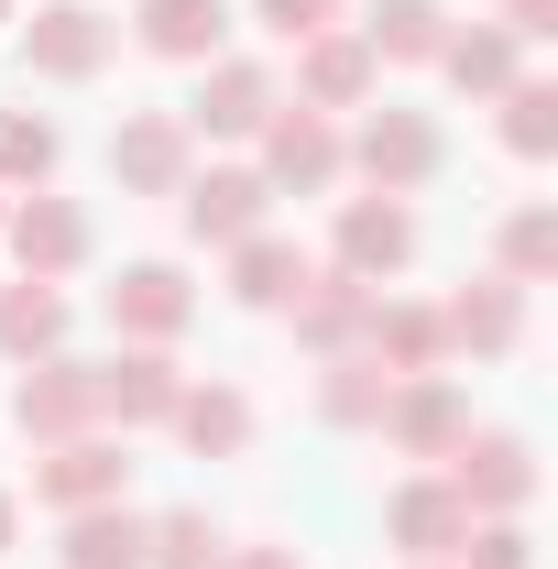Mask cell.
<instances>
[{
	"label": "cell",
	"mask_w": 558,
	"mask_h": 569,
	"mask_svg": "<svg viewBox=\"0 0 558 569\" xmlns=\"http://www.w3.org/2000/svg\"><path fill=\"white\" fill-rule=\"evenodd\" d=\"M340 164L361 176V187H383V198H417L427 176L449 164V132L427 121V110H361V132H340Z\"/></svg>",
	"instance_id": "obj_1"
},
{
	"label": "cell",
	"mask_w": 558,
	"mask_h": 569,
	"mask_svg": "<svg viewBox=\"0 0 558 569\" xmlns=\"http://www.w3.org/2000/svg\"><path fill=\"white\" fill-rule=\"evenodd\" d=\"M252 142H263V164H252V176H263L275 198H329V187L350 176V164H340V121H329V110L275 99V121H263Z\"/></svg>",
	"instance_id": "obj_2"
},
{
	"label": "cell",
	"mask_w": 558,
	"mask_h": 569,
	"mask_svg": "<svg viewBox=\"0 0 558 569\" xmlns=\"http://www.w3.org/2000/svg\"><path fill=\"white\" fill-rule=\"evenodd\" d=\"M372 438L438 471V460L471 438V395H460L449 372H395V395H383V427H372Z\"/></svg>",
	"instance_id": "obj_3"
},
{
	"label": "cell",
	"mask_w": 558,
	"mask_h": 569,
	"mask_svg": "<svg viewBox=\"0 0 558 569\" xmlns=\"http://www.w3.org/2000/svg\"><path fill=\"white\" fill-rule=\"evenodd\" d=\"M438 471H449V493L471 503V515H526V503H537V449H526L515 427H471Z\"/></svg>",
	"instance_id": "obj_4"
},
{
	"label": "cell",
	"mask_w": 558,
	"mask_h": 569,
	"mask_svg": "<svg viewBox=\"0 0 558 569\" xmlns=\"http://www.w3.org/2000/svg\"><path fill=\"white\" fill-rule=\"evenodd\" d=\"M275 99H285L275 67H252V56H209V67H198V99H187L176 121H187L198 142H252L263 121H275Z\"/></svg>",
	"instance_id": "obj_5"
},
{
	"label": "cell",
	"mask_w": 558,
	"mask_h": 569,
	"mask_svg": "<svg viewBox=\"0 0 558 569\" xmlns=\"http://www.w3.org/2000/svg\"><path fill=\"white\" fill-rule=\"evenodd\" d=\"M99 307H110V329H121L132 351H176V340H187V318H198V284L176 274V263H121Z\"/></svg>",
	"instance_id": "obj_6"
},
{
	"label": "cell",
	"mask_w": 558,
	"mask_h": 569,
	"mask_svg": "<svg viewBox=\"0 0 558 569\" xmlns=\"http://www.w3.org/2000/svg\"><path fill=\"white\" fill-rule=\"evenodd\" d=\"M88 395H99V427L132 438V427H165V417H176L187 372H176V351H132V340H121L110 361H88Z\"/></svg>",
	"instance_id": "obj_7"
},
{
	"label": "cell",
	"mask_w": 558,
	"mask_h": 569,
	"mask_svg": "<svg viewBox=\"0 0 558 569\" xmlns=\"http://www.w3.org/2000/svg\"><path fill=\"white\" fill-rule=\"evenodd\" d=\"M110 44H121V22H99L88 0H44V11L22 22V67L56 77V88H88V77L110 67Z\"/></svg>",
	"instance_id": "obj_8"
},
{
	"label": "cell",
	"mask_w": 558,
	"mask_h": 569,
	"mask_svg": "<svg viewBox=\"0 0 558 569\" xmlns=\"http://www.w3.org/2000/svg\"><path fill=\"white\" fill-rule=\"evenodd\" d=\"M121 493H132V460H121V438H110V427L56 438V449L33 460V503H56V515H88V503H121Z\"/></svg>",
	"instance_id": "obj_9"
},
{
	"label": "cell",
	"mask_w": 558,
	"mask_h": 569,
	"mask_svg": "<svg viewBox=\"0 0 558 569\" xmlns=\"http://www.w3.org/2000/svg\"><path fill=\"white\" fill-rule=\"evenodd\" d=\"M110 176H121V198H176V187L198 176V132H187L176 110H132V121L110 132Z\"/></svg>",
	"instance_id": "obj_10"
},
{
	"label": "cell",
	"mask_w": 558,
	"mask_h": 569,
	"mask_svg": "<svg viewBox=\"0 0 558 569\" xmlns=\"http://www.w3.org/2000/svg\"><path fill=\"white\" fill-rule=\"evenodd\" d=\"M0 241H11V263L44 284H67L77 263H88V209L77 198H56V187H22L11 198V219H0Z\"/></svg>",
	"instance_id": "obj_11"
},
{
	"label": "cell",
	"mask_w": 558,
	"mask_h": 569,
	"mask_svg": "<svg viewBox=\"0 0 558 569\" xmlns=\"http://www.w3.org/2000/svg\"><path fill=\"white\" fill-rule=\"evenodd\" d=\"M329 263L340 274H361V284H383V274H406L417 263V209L406 198H340V230H329Z\"/></svg>",
	"instance_id": "obj_12"
},
{
	"label": "cell",
	"mask_w": 558,
	"mask_h": 569,
	"mask_svg": "<svg viewBox=\"0 0 558 569\" xmlns=\"http://www.w3.org/2000/svg\"><path fill=\"white\" fill-rule=\"evenodd\" d=\"M176 219H187V241L230 252V241H252V230L275 219V187H263L252 164H209V176H187V187H176Z\"/></svg>",
	"instance_id": "obj_13"
},
{
	"label": "cell",
	"mask_w": 558,
	"mask_h": 569,
	"mask_svg": "<svg viewBox=\"0 0 558 569\" xmlns=\"http://www.w3.org/2000/svg\"><path fill=\"white\" fill-rule=\"evenodd\" d=\"M11 427H22L33 449H56V438H88V427H99V395H88V361H67V351L22 361V383H11Z\"/></svg>",
	"instance_id": "obj_14"
},
{
	"label": "cell",
	"mask_w": 558,
	"mask_h": 569,
	"mask_svg": "<svg viewBox=\"0 0 558 569\" xmlns=\"http://www.w3.org/2000/svg\"><path fill=\"white\" fill-rule=\"evenodd\" d=\"M372 296L383 284H361V274H340V263H307V284L285 296V318H296V340L329 361V351H361V318H372Z\"/></svg>",
	"instance_id": "obj_15"
},
{
	"label": "cell",
	"mask_w": 558,
	"mask_h": 569,
	"mask_svg": "<svg viewBox=\"0 0 558 569\" xmlns=\"http://www.w3.org/2000/svg\"><path fill=\"white\" fill-rule=\"evenodd\" d=\"M372 44L350 33V22H329V33H307L296 44V110H372Z\"/></svg>",
	"instance_id": "obj_16"
},
{
	"label": "cell",
	"mask_w": 558,
	"mask_h": 569,
	"mask_svg": "<svg viewBox=\"0 0 558 569\" xmlns=\"http://www.w3.org/2000/svg\"><path fill=\"white\" fill-rule=\"evenodd\" d=\"M383 537H395L406 559H460L471 503L449 493V471H417V482H395V503H383Z\"/></svg>",
	"instance_id": "obj_17"
},
{
	"label": "cell",
	"mask_w": 558,
	"mask_h": 569,
	"mask_svg": "<svg viewBox=\"0 0 558 569\" xmlns=\"http://www.w3.org/2000/svg\"><path fill=\"white\" fill-rule=\"evenodd\" d=\"M438 329H449V351H471V361H504L515 340H526V284H504V274H471L449 307H438Z\"/></svg>",
	"instance_id": "obj_18"
},
{
	"label": "cell",
	"mask_w": 558,
	"mask_h": 569,
	"mask_svg": "<svg viewBox=\"0 0 558 569\" xmlns=\"http://www.w3.org/2000/svg\"><path fill=\"white\" fill-rule=\"evenodd\" d=\"M361 351L383 361V372H449V329H438V307H427V296H372Z\"/></svg>",
	"instance_id": "obj_19"
},
{
	"label": "cell",
	"mask_w": 558,
	"mask_h": 569,
	"mask_svg": "<svg viewBox=\"0 0 558 569\" xmlns=\"http://www.w3.org/2000/svg\"><path fill=\"white\" fill-rule=\"evenodd\" d=\"M142 22V56H165V67H209L230 56V0H132Z\"/></svg>",
	"instance_id": "obj_20"
},
{
	"label": "cell",
	"mask_w": 558,
	"mask_h": 569,
	"mask_svg": "<svg viewBox=\"0 0 558 569\" xmlns=\"http://www.w3.org/2000/svg\"><path fill=\"white\" fill-rule=\"evenodd\" d=\"M438 77H449L460 99H504V88L526 77V44H515L504 22H449V44H438Z\"/></svg>",
	"instance_id": "obj_21"
},
{
	"label": "cell",
	"mask_w": 558,
	"mask_h": 569,
	"mask_svg": "<svg viewBox=\"0 0 558 569\" xmlns=\"http://www.w3.org/2000/svg\"><path fill=\"white\" fill-rule=\"evenodd\" d=\"M350 33L372 44V67H438V44H449V0H372Z\"/></svg>",
	"instance_id": "obj_22"
},
{
	"label": "cell",
	"mask_w": 558,
	"mask_h": 569,
	"mask_svg": "<svg viewBox=\"0 0 558 569\" xmlns=\"http://www.w3.org/2000/svg\"><path fill=\"white\" fill-rule=\"evenodd\" d=\"M307 284V252L285 241V230H252V241H230V307H252V318H285V296Z\"/></svg>",
	"instance_id": "obj_23"
},
{
	"label": "cell",
	"mask_w": 558,
	"mask_h": 569,
	"mask_svg": "<svg viewBox=\"0 0 558 569\" xmlns=\"http://www.w3.org/2000/svg\"><path fill=\"white\" fill-rule=\"evenodd\" d=\"M165 427H176L198 460H241V449H252V395H241V383H187Z\"/></svg>",
	"instance_id": "obj_24"
},
{
	"label": "cell",
	"mask_w": 558,
	"mask_h": 569,
	"mask_svg": "<svg viewBox=\"0 0 558 569\" xmlns=\"http://www.w3.org/2000/svg\"><path fill=\"white\" fill-rule=\"evenodd\" d=\"M44 351H67V284L11 274L0 284V361H44Z\"/></svg>",
	"instance_id": "obj_25"
},
{
	"label": "cell",
	"mask_w": 558,
	"mask_h": 569,
	"mask_svg": "<svg viewBox=\"0 0 558 569\" xmlns=\"http://www.w3.org/2000/svg\"><path fill=\"white\" fill-rule=\"evenodd\" d=\"M142 548H153V515H132V503L67 515V569H142Z\"/></svg>",
	"instance_id": "obj_26"
},
{
	"label": "cell",
	"mask_w": 558,
	"mask_h": 569,
	"mask_svg": "<svg viewBox=\"0 0 558 569\" xmlns=\"http://www.w3.org/2000/svg\"><path fill=\"white\" fill-rule=\"evenodd\" d=\"M383 395H395V372L372 351H329V372H318V417L329 427H383Z\"/></svg>",
	"instance_id": "obj_27"
},
{
	"label": "cell",
	"mask_w": 558,
	"mask_h": 569,
	"mask_svg": "<svg viewBox=\"0 0 558 569\" xmlns=\"http://www.w3.org/2000/svg\"><path fill=\"white\" fill-rule=\"evenodd\" d=\"M492 110H504V153H515V164H548L558 153V88L548 77H515Z\"/></svg>",
	"instance_id": "obj_28"
},
{
	"label": "cell",
	"mask_w": 558,
	"mask_h": 569,
	"mask_svg": "<svg viewBox=\"0 0 558 569\" xmlns=\"http://www.w3.org/2000/svg\"><path fill=\"white\" fill-rule=\"evenodd\" d=\"M56 153H67V132L44 121V110H0V187L22 198V187H44L56 176Z\"/></svg>",
	"instance_id": "obj_29"
},
{
	"label": "cell",
	"mask_w": 558,
	"mask_h": 569,
	"mask_svg": "<svg viewBox=\"0 0 558 569\" xmlns=\"http://www.w3.org/2000/svg\"><path fill=\"white\" fill-rule=\"evenodd\" d=\"M230 559V537H219L198 503H176V515H153V548H142V569H219Z\"/></svg>",
	"instance_id": "obj_30"
},
{
	"label": "cell",
	"mask_w": 558,
	"mask_h": 569,
	"mask_svg": "<svg viewBox=\"0 0 558 569\" xmlns=\"http://www.w3.org/2000/svg\"><path fill=\"white\" fill-rule=\"evenodd\" d=\"M492 252H504V284H548V274H558V209L526 198V209L504 219V241H492Z\"/></svg>",
	"instance_id": "obj_31"
},
{
	"label": "cell",
	"mask_w": 558,
	"mask_h": 569,
	"mask_svg": "<svg viewBox=\"0 0 558 569\" xmlns=\"http://www.w3.org/2000/svg\"><path fill=\"white\" fill-rule=\"evenodd\" d=\"M449 569H537L526 515H471V537H460V559H449Z\"/></svg>",
	"instance_id": "obj_32"
},
{
	"label": "cell",
	"mask_w": 558,
	"mask_h": 569,
	"mask_svg": "<svg viewBox=\"0 0 558 569\" xmlns=\"http://www.w3.org/2000/svg\"><path fill=\"white\" fill-rule=\"evenodd\" d=\"M252 22H263L275 44H307V33H329V22H340V0H252Z\"/></svg>",
	"instance_id": "obj_33"
},
{
	"label": "cell",
	"mask_w": 558,
	"mask_h": 569,
	"mask_svg": "<svg viewBox=\"0 0 558 569\" xmlns=\"http://www.w3.org/2000/svg\"><path fill=\"white\" fill-rule=\"evenodd\" d=\"M504 33H515V44H548V33H558V0H504Z\"/></svg>",
	"instance_id": "obj_34"
},
{
	"label": "cell",
	"mask_w": 558,
	"mask_h": 569,
	"mask_svg": "<svg viewBox=\"0 0 558 569\" xmlns=\"http://www.w3.org/2000/svg\"><path fill=\"white\" fill-rule=\"evenodd\" d=\"M219 569H307V559H296L285 537H252V548H230V559H219Z\"/></svg>",
	"instance_id": "obj_35"
},
{
	"label": "cell",
	"mask_w": 558,
	"mask_h": 569,
	"mask_svg": "<svg viewBox=\"0 0 558 569\" xmlns=\"http://www.w3.org/2000/svg\"><path fill=\"white\" fill-rule=\"evenodd\" d=\"M22 548V493H0V559Z\"/></svg>",
	"instance_id": "obj_36"
},
{
	"label": "cell",
	"mask_w": 558,
	"mask_h": 569,
	"mask_svg": "<svg viewBox=\"0 0 558 569\" xmlns=\"http://www.w3.org/2000/svg\"><path fill=\"white\" fill-rule=\"evenodd\" d=\"M0 22H22V0H0Z\"/></svg>",
	"instance_id": "obj_37"
},
{
	"label": "cell",
	"mask_w": 558,
	"mask_h": 569,
	"mask_svg": "<svg viewBox=\"0 0 558 569\" xmlns=\"http://www.w3.org/2000/svg\"><path fill=\"white\" fill-rule=\"evenodd\" d=\"M0 219H11V187H0Z\"/></svg>",
	"instance_id": "obj_38"
},
{
	"label": "cell",
	"mask_w": 558,
	"mask_h": 569,
	"mask_svg": "<svg viewBox=\"0 0 558 569\" xmlns=\"http://www.w3.org/2000/svg\"><path fill=\"white\" fill-rule=\"evenodd\" d=\"M417 569H449V559H417Z\"/></svg>",
	"instance_id": "obj_39"
}]
</instances>
